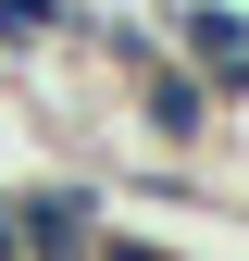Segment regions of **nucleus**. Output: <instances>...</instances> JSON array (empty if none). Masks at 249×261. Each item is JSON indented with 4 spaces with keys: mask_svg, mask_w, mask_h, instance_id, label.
<instances>
[{
    "mask_svg": "<svg viewBox=\"0 0 249 261\" xmlns=\"http://www.w3.org/2000/svg\"><path fill=\"white\" fill-rule=\"evenodd\" d=\"M0 199H13L25 261H100V237H112V187L75 174V162H38L25 187H0Z\"/></svg>",
    "mask_w": 249,
    "mask_h": 261,
    "instance_id": "f257e3e1",
    "label": "nucleus"
},
{
    "mask_svg": "<svg viewBox=\"0 0 249 261\" xmlns=\"http://www.w3.org/2000/svg\"><path fill=\"white\" fill-rule=\"evenodd\" d=\"M124 124H137V149H162V162L225 149V100H212V75H200V62H175V50L124 87Z\"/></svg>",
    "mask_w": 249,
    "mask_h": 261,
    "instance_id": "f03ea898",
    "label": "nucleus"
},
{
    "mask_svg": "<svg viewBox=\"0 0 249 261\" xmlns=\"http://www.w3.org/2000/svg\"><path fill=\"white\" fill-rule=\"evenodd\" d=\"M150 13H162V50L212 75V100L249 112V0H150Z\"/></svg>",
    "mask_w": 249,
    "mask_h": 261,
    "instance_id": "7ed1b4c3",
    "label": "nucleus"
},
{
    "mask_svg": "<svg viewBox=\"0 0 249 261\" xmlns=\"http://www.w3.org/2000/svg\"><path fill=\"white\" fill-rule=\"evenodd\" d=\"M75 25H87V0H0V75L62 62V50H75Z\"/></svg>",
    "mask_w": 249,
    "mask_h": 261,
    "instance_id": "20e7f679",
    "label": "nucleus"
},
{
    "mask_svg": "<svg viewBox=\"0 0 249 261\" xmlns=\"http://www.w3.org/2000/svg\"><path fill=\"white\" fill-rule=\"evenodd\" d=\"M175 261H187V249H175Z\"/></svg>",
    "mask_w": 249,
    "mask_h": 261,
    "instance_id": "39448f33",
    "label": "nucleus"
}]
</instances>
